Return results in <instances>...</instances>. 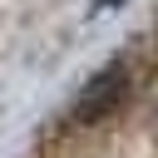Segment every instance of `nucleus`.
Wrapping results in <instances>:
<instances>
[{
    "label": "nucleus",
    "mask_w": 158,
    "mask_h": 158,
    "mask_svg": "<svg viewBox=\"0 0 158 158\" xmlns=\"http://www.w3.org/2000/svg\"><path fill=\"white\" fill-rule=\"evenodd\" d=\"M118 99H123V69L114 64V69H104V74H99V79L89 84V94L79 99L74 118H79V123H94V118H104V114H109V109H114Z\"/></svg>",
    "instance_id": "nucleus-1"
}]
</instances>
